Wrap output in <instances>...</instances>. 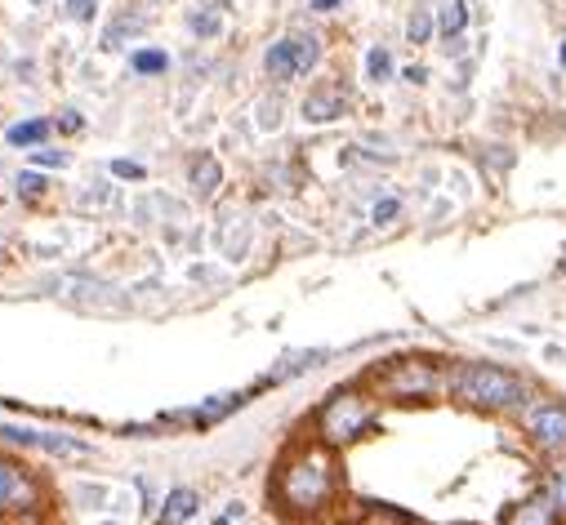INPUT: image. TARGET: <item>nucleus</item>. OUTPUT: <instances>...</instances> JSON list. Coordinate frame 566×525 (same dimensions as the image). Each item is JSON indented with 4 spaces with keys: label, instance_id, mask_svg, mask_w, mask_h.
<instances>
[{
    "label": "nucleus",
    "instance_id": "f257e3e1",
    "mask_svg": "<svg viewBox=\"0 0 566 525\" xmlns=\"http://www.w3.org/2000/svg\"><path fill=\"white\" fill-rule=\"evenodd\" d=\"M335 490H340V467L325 441L295 450L276 467V503L295 516H317L321 508H330Z\"/></svg>",
    "mask_w": 566,
    "mask_h": 525
},
{
    "label": "nucleus",
    "instance_id": "f03ea898",
    "mask_svg": "<svg viewBox=\"0 0 566 525\" xmlns=\"http://www.w3.org/2000/svg\"><path fill=\"white\" fill-rule=\"evenodd\" d=\"M451 397L473 410H522L531 405V388L513 370L500 365H459L451 370Z\"/></svg>",
    "mask_w": 566,
    "mask_h": 525
},
{
    "label": "nucleus",
    "instance_id": "7ed1b4c3",
    "mask_svg": "<svg viewBox=\"0 0 566 525\" xmlns=\"http://www.w3.org/2000/svg\"><path fill=\"white\" fill-rule=\"evenodd\" d=\"M370 423H374L370 397H361V392H335V397H330V401L317 410V437H321L330 450H340V446H353Z\"/></svg>",
    "mask_w": 566,
    "mask_h": 525
},
{
    "label": "nucleus",
    "instance_id": "20e7f679",
    "mask_svg": "<svg viewBox=\"0 0 566 525\" xmlns=\"http://www.w3.org/2000/svg\"><path fill=\"white\" fill-rule=\"evenodd\" d=\"M380 392L393 401H423V397L451 392V374H438V365L429 361H397L380 374Z\"/></svg>",
    "mask_w": 566,
    "mask_h": 525
},
{
    "label": "nucleus",
    "instance_id": "39448f33",
    "mask_svg": "<svg viewBox=\"0 0 566 525\" xmlns=\"http://www.w3.org/2000/svg\"><path fill=\"white\" fill-rule=\"evenodd\" d=\"M527 433L544 454H566V405L562 401H531Z\"/></svg>",
    "mask_w": 566,
    "mask_h": 525
},
{
    "label": "nucleus",
    "instance_id": "423d86ee",
    "mask_svg": "<svg viewBox=\"0 0 566 525\" xmlns=\"http://www.w3.org/2000/svg\"><path fill=\"white\" fill-rule=\"evenodd\" d=\"M0 437L14 441V446H27V450H45V454H63V459H89L94 450L76 437H63V433H36V427H19V423H5Z\"/></svg>",
    "mask_w": 566,
    "mask_h": 525
},
{
    "label": "nucleus",
    "instance_id": "0eeeda50",
    "mask_svg": "<svg viewBox=\"0 0 566 525\" xmlns=\"http://www.w3.org/2000/svg\"><path fill=\"white\" fill-rule=\"evenodd\" d=\"M40 503V486L23 463L0 459V512H27Z\"/></svg>",
    "mask_w": 566,
    "mask_h": 525
},
{
    "label": "nucleus",
    "instance_id": "6e6552de",
    "mask_svg": "<svg viewBox=\"0 0 566 525\" xmlns=\"http://www.w3.org/2000/svg\"><path fill=\"white\" fill-rule=\"evenodd\" d=\"M348 112V93L340 85H317L308 99H304V121L308 125H330Z\"/></svg>",
    "mask_w": 566,
    "mask_h": 525
},
{
    "label": "nucleus",
    "instance_id": "1a4fd4ad",
    "mask_svg": "<svg viewBox=\"0 0 566 525\" xmlns=\"http://www.w3.org/2000/svg\"><path fill=\"white\" fill-rule=\"evenodd\" d=\"M557 521H562V512H557V503H553L549 486H544V490H536L527 503H517V508L508 512V521H504V525H557Z\"/></svg>",
    "mask_w": 566,
    "mask_h": 525
},
{
    "label": "nucleus",
    "instance_id": "9d476101",
    "mask_svg": "<svg viewBox=\"0 0 566 525\" xmlns=\"http://www.w3.org/2000/svg\"><path fill=\"white\" fill-rule=\"evenodd\" d=\"M263 67H268L272 80H295V76H299V50H295V36L276 40L272 50H268V59H263Z\"/></svg>",
    "mask_w": 566,
    "mask_h": 525
},
{
    "label": "nucleus",
    "instance_id": "9b49d317",
    "mask_svg": "<svg viewBox=\"0 0 566 525\" xmlns=\"http://www.w3.org/2000/svg\"><path fill=\"white\" fill-rule=\"evenodd\" d=\"M201 508V495L197 490H170L165 503H161V521L157 525H183V521H193Z\"/></svg>",
    "mask_w": 566,
    "mask_h": 525
},
{
    "label": "nucleus",
    "instance_id": "f8f14e48",
    "mask_svg": "<svg viewBox=\"0 0 566 525\" xmlns=\"http://www.w3.org/2000/svg\"><path fill=\"white\" fill-rule=\"evenodd\" d=\"M219 183H223L219 161H214V157H197V161H193V187H197V192H201V197H214Z\"/></svg>",
    "mask_w": 566,
    "mask_h": 525
},
{
    "label": "nucleus",
    "instance_id": "ddd939ff",
    "mask_svg": "<svg viewBox=\"0 0 566 525\" xmlns=\"http://www.w3.org/2000/svg\"><path fill=\"white\" fill-rule=\"evenodd\" d=\"M45 134H50V121H19V125H10V148H40L45 142Z\"/></svg>",
    "mask_w": 566,
    "mask_h": 525
},
{
    "label": "nucleus",
    "instance_id": "4468645a",
    "mask_svg": "<svg viewBox=\"0 0 566 525\" xmlns=\"http://www.w3.org/2000/svg\"><path fill=\"white\" fill-rule=\"evenodd\" d=\"M464 27H468V5H464V0H446L442 14H438V32H442L446 40H455Z\"/></svg>",
    "mask_w": 566,
    "mask_h": 525
},
{
    "label": "nucleus",
    "instance_id": "2eb2a0df",
    "mask_svg": "<svg viewBox=\"0 0 566 525\" xmlns=\"http://www.w3.org/2000/svg\"><path fill=\"white\" fill-rule=\"evenodd\" d=\"M433 27H438L433 10H415L410 23H406V40H410V45H429V40H433Z\"/></svg>",
    "mask_w": 566,
    "mask_h": 525
},
{
    "label": "nucleus",
    "instance_id": "dca6fc26",
    "mask_svg": "<svg viewBox=\"0 0 566 525\" xmlns=\"http://www.w3.org/2000/svg\"><path fill=\"white\" fill-rule=\"evenodd\" d=\"M357 525H419V521H415V516H406V512H397V508H380V503H370V508H366V516H361Z\"/></svg>",
    "mask_w": 566,
    "mask_h": 525
},
{
    "label": "nucleus",
    "instance_id": "f3484780",
    "mask_svg": "<svg viewBox=\"0 0 566 525\" xmlns=\"http://www.w3.org/2000/svg\"><path fill=\"white\" fill-rule=\"evenodd\" d=\"M317 361H325V352H295V357H286L276 370H272V378H291V374H304V370H312Z\"/></svg>",
    "mask_w": 566,
    "mask_h": 525
},
{
    "label": "nucleus",
    "instance_id": "a211bd4d",
    "mask_svg": "<svg viewBox=\"0 0 566 525\" xmlns=\"http://www.w3.org/2000/svg\"><path fill=\"white\" fill-rule=\"evenodd\" d=\"M366 76L370 80H389L393 76V54L384 50V45H374V50L366 54Z\"/></svg>",
    "mask_w": 566,
    "mask_h": 525
},
{
    "label": "nucleus",
    "instance_id": "6ab92c4d",
    "mask_svg": "<svg viewBox=\"0 0 566 525\" xmlns=\"http://www.w3.org/2000/svg\"><path fill=\"white\" fill-rule=\"evenodd\" d=\"M130 63H134V72H138V76H161V72L170 67V59H165L161 50H138Z\"/></svg>",
    "mask_w": 566,
    "mask_h": 525
},
{
    "label": "nucleus",
    "instance_id": "aec40b11",
    "mask_svg": "<svg viewBox=\"0 0 566 525\" xmlns=\"http://www.w3.org/2000/svg\"><path fill=\"white\" fill-rule=\"evenodd\" d=\"M295 50H299V76H308L317 67V59H321L317 36H295Z\"/></svg>",
    "mask_w": 566,
    "mask_h": 525
},
{
    "label": "nucleus",
    "instance_id": "412c9836",
    "mask_svg": "<svg viewBox=\"0 0 566 525\" xmlns=\"http://www.w3.org/2000/svg\"><path fill=\"white\" fill-rule=\"evenodd\" d=\"M242 405V397H214L206 410H197V423H214V418H223L227 410H237Z\"/></svg>",
    "mask_w": 566,
    "mask_h": 525
},
{
    "label": "nucleus",
    "instance_id": "4be33fe9",
    "mask_svg": "<svg viewBox=\"0 0 566 525\" xmlns=\"http://www.w3.org/2000/svg\"><path fill=\"white\" fill-rule=\"evenodd\" d=\"M549 495H553V503H557V512L566 516V463H557V467L549 472Z\"/></svg>",
    "mask_w": 566,
    "mask_h": 525
},
{
    "label": "nucleus",
    "instance_id": "5701e85b",
    "mask_svg": "<svg viewBox=\"0 0 566 525\" xmlns=\"http://www.w3.org/2000/svg\"><path fill=\"white\" fill-rule=\"evenodd\" d=\"M19 197H27V201L45 197V178L40 174H19Z\"/></svg>",
    "mask_w": 566,
    "mask_h": 525
},
{
    "label": "nucleus",
    "instance_id": "b1692460",
    "mask_svg": "<svg viewBox=\"0 0 566 525\" xmlns=\"http://www.w3.org/2000/svg\"><path fill=\"white\" fill-rule=\"evenodd\" d=\"M397 214H402V201H397V197H384L380 205L370 210V218H374V223H393Z\"/></svg>",
    "mask_w": 566,
    "mask_h": 525
},
{
    "label": "nucleus",
    "instance_id": "393cba45",
    "mask_svg": "<svg viewBox=\"0 0 566 525\" xmlns=\"http://www.w3.org/2000/svg\"><path fill=\"white\" fill-rule=\"evenodd\" d=\"M193 32L197 36H219V18L214 14H193Z\"/></svg>",
    "mask_w": 566,
    "mask_h": 525
},
{
    "label": "nucleus",
    "instance_id": "a878e982",
    "mask_svg": "<svg viewBox=\"0 0 566 525\" xmlns=\"http://www.w3.org/2000/svg\"><path fill=\"white\" fill-rule=\"evenodd\" d=\"M259 125H263V129H276V125H281V108H276V103H263V108H259Z\"/></svg>",
    "mask_w": 566,
    "mask_h": 525
},
{
    "label": "nucleus",
    "instance_id": "bb28decb",
    "mask_svg": "<svg viewBox=\"0 0 566 525\" xmlns=\"http://www.w3.org/2000/svg\"><path fill=\"white\" fill-rule=\"evenodd\" d=\"M112 174H116V178H144V165H134V161H112Z\"/></svg>",
    "mask_w": 566,
    "mask_h": 525
},
{
    "label": "nucleus",
    "instance_id": "cd10ccee",
    "mask_svg": "<svg viewBox=\"0 0 566 525\" xmlns=\"http://www.w3.org/2000/svg\"><path fill=\"white\" fill-rule=\"evenodd\" d=\"M67 10H72V18L89 23V18H94V0H67Z\"/></svg>",
    "mask_w": 566,
    "mask_h": 525
},
{
    "label": "nucleus",
    "instance_id": "c85d7f7f",
    "mask_svg": "<svg viewBox=\"0 0 566 525\" xmlns=\"http://www.w3.org/2000/svg\"><path fill=\"white\" fill-rule=\"evenodd\" d=\"M36 165H59V170H63L67 157H63V152H36Z\"/></svg>",
    "mask_w": 566,
    "mask_h": 525
},
{
    "label": "nucleus",
    "instance_id": "c756f323",
    "mask_svg": "<svg viewBox=\"0 0 566 525\" xmlns=\"http://www.w3.org/2000/svg\"><path fill=\"white\" fill-rule=\"evenodd\" d=\"M76 499H85V503H103V490H99V486H81Z\"/></svg>",
    "mask_w": 566,
    "mask_h": 525
},
{
    "label": "nucleus",
    "instance_id": "7c9ffc66",
    "mask_svg": "<svg viewBox=\"0 0 566 525\" xmlns=\"http://www.w3.org/2000/svg\"><path fill=\"white\" fill-rule=\"evenodd\" d=\"M406 80H410V85H423V80H429V72H423V67H406Z\"/></svg>",
    "mask_w": 566,
    "mask_h": 525
},
{
    "label": "nucleus",
    "instance_id": "2f4dec72",
    "mask_svg": "<svg viewBox=\"0 0 566 525\" xmlns=\"http://www.w3.org/2000/svg\"><path fill=\"white\" fill-rule=\"evenodd\" d=\"M340 5H344V0H312V10H321V14L325 10H340Z\"/></svg>",
    "mask_w": 566,
    "mask_h": 525
},
{
    "label": "nucleus",
    "instance_id": "473e14b6",
    "mask_svg": "<svg viewBox=\"0 0 566 525\" xmlns=\"http://www.w3.org/2000/svg\"><path fill=\"white\" fill-rule=\"evenodd\" d=\"M63 129H81V116H76V112H63Z\"/></svg>",
    "mask_w": 566,
    "mask_h": 525
},
{
    "label": "nucleus",
    "instance_id": "72a5a7b5",
    "mask_svg": "<svg viewBox=\"0 0 566 525\" xmlns=\"http://www.w3.org/2000/svg\"><path fill=\"white\" fill-rule=\"evenodd\" d=\"M557 63H562V72H566V40H562V50H557Z\"/></svg>",
    "mask_w": 566,
    "mask_h": 525
}]
</instances>
